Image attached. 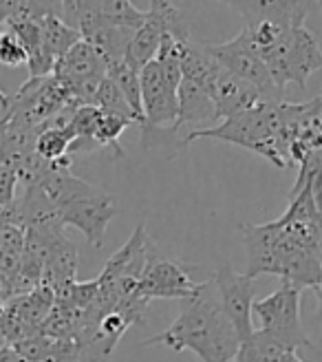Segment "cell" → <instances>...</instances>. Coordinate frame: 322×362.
Returning <instances> with one entry per match:
<instances>
[{"label":"cell","mask_w":322,"mask_h":362,"mask_svg":"<svg viewBox=\"0 0 322 362\" xmlns=\"http://www.w3.org/2000/svg\"><path fill=\"white\" fill-rule=\"evenodd\" d=\"M214 285L219 292V305L232 327L237 332L239 342H245L252 336V305H254V281L245 272H237L229 263L219 265L214 274Z\"/></svg>","instance_id":"11"},{"label":"cell","mask_w":322,"mask_h":362,"mask_svg":"<svg viewBox=\"0 0 322 362\" xmlns=\"http://www.w3.org/2000/svg\"><path fill=\"white\" fill-rule=\"evenodd\" d=\"M210 283H196L190 276V269L184 263H177L166 259L157 250L155 243L148 247L146 267L141 272V279L137 283L135 294L141 300H155V298H184L192 300L203 294Z\"/></svg>","instance_id":"7"},{"label":"cell","mask_w":322,"mask_h":362,"mask_svg":"<svg viewBox=\"0 0 322 362\" xmlns=\"http://www.w3.org/2000/svg\"><path fill=\"white\" fill-rule=\"evenodd\" d=\"M274 362H305L302 358H298V354L296 351H285L282 356H278Z\"/></svg>","instance_id":"26"},{"label":"cell","mask_w":322,"mask_h":362,"mask_svg":"<svg viewBox=\"0 0 322 362\" xmlns=\"http://www.w3.org/2000/svg\"><path fill=\"white\" fill-rule=\"evenodd\" d=\"M166 33L172 35H190L184 16L174 7V3H161V0H153L150 7L146 9L144 23L133 33L129 51H126V62L141 71L148 62L155 60L159 45L164 40Z\"/></svg>","instance_id":"10"},{"label":"cell","mask_w":322,"mask_h":362,"mask_svg":"<svg viewBox=\"0 0 322 362\" xmlns=\"http://www.w3.org/2000/svg\"><path fill=\"white\" fill-rule=\"evenodd\" d=\"M51 76L66 88L78 106H93L95 90L106 76V62L91 45L80 40L56 62Z\"/></svg>","instance_id":"8"},{"label":"cell","mask_w":322,"mask_h":362,"mask_svg":"<svg viewBox=\"0 0 322 362\" xmlns=\"http://www.w3.org/2000/svg\"><path fill=\"white\" fill-rule=\"evenodd\" d=\"M7 104H9V95H5V90L0 88V106L7 108Z\"/></svg>","instance_id":"28"},{"label":"cell","mask_w":322,"mask_h":362,"mask_svg":"<svg viewBox=\"0 0 322 362\" xmlns=\"http://www.w3.org/2000/svg\"><path fill=\"white\" fill-rule=\"evenodd\" d=\"M217 108L210 102L205 88L201 84H194L190 80H181L177 88V122H174V133L181 126H199L217 122Z\"/></svg>","instance_id":"16"},{"label":"cell","mask_w":322,"mask_h":362,"mask_svg":"<svg viewBox=\"0 0 322 362\" xmlns=\"http://www.w3.org/2000/svg\"><path fill=\"white\" fill-rule=\"evenodd\" d=\"M300 289L282 281L274 294L254 300L252 305V310L261 318V329L274 336L292 351L314 347L300 322Z\"/></svg>","instance_id":"5"},{"label":"cell","mask_w":322,"mask_h":362,"mask_svg":"<svg viewBox=\"0 0 322 362\" xmlns=\"http://www.w3.org/2000/svg\"><path fill=\"white\" fill-rule=\"evenodd\" d=\"M78 247L71 243L64 234L53 241L51 250H49V257L44 263V274H42V283L51 289H56L64 283L76 281L78 276Z\"/></svg>","instance_id":"17"},{"label":"cell","mask_w":322,"mask_h":362,"mask_svg":"<svg viewBox=\"0 0 322 362\" xmlns=\"http://www.w3.org/2000/svg\"><path fill=\"white\" fill-rule=\"evenodd\" d=\"M93 9L102 23L131 31H137L146 18V11L137 9L133 3H126V0H93Z\"/></svg>","instance_id":"22"},{"label":"cell","mask_w":322,"mask_h":362,"mask_svg":"<svg viewBox=\"0 0 322 362\" xmlns=\"http://www.w3.org/2000/svg\"><path fill=\"white\" fill-rule=\"evenodd\" d=\"M53 303H56V294H53V289L47 285H38V287L29 289V292L7 300L11 310L38 332H40V325L44 322V318L49 316Z\"/></svg>","instance_id":"18"},{"label":"cell","mask_w":322,"mask_h":362,"mask_svg":"<svg viewBox=\"0 0 322 362\" xmlns=\"http://www.w3.org/2000/svg\"><path fill=\"white\" fill-rule=\"evenodd\" d=\"M60 210H62V226L80 230L88 245L100 250L104 245L106 228H109L113 216L117 214V199L113 194L100 192L95 197L71 202Z\"/></svg>","instance_id":"12"},{"label":"cell","mask_w":322,"mask_h":362,"mask_svg":"<svg viewBox=\"0 0 322 362\" xmlns=\"http://www.w3.org/2000/svg\"><path fill=\"white\" fill-rule=\"evenodd\" d=\"M31 186L40 188L58 208H64L71 202L78 199L95 197L102 190L86 184L84 179L71 173V161H58V164H47V168L40 173V177L33 181Z\"/></svg>","instance_id":"14"},{"label":"cell","mask_w":322,"mask_h":362,"mask_svg":"<svg viewBox=\"0 0 322 362\" xmlns=\"http://www.w3.org/2000/svg\"><path fill=\"white\" fill-rule=\"evenodd\" d=\"M311 3H239L243 16L241 35L252 51L263 60L267 51H272L294 27L305 25Z\"/></svg>","instance_id":"3"},{"label":"cell","mask_w":322,"mask_h":362,"mask_svg":"<svg viewBox=\"0 0 322 362\" xmlns=\"http://www.w3.org/2000/svg\"><path fill=\"white\" fill-rule=\"evenodd\" d=\"M276 106L258 102L256 106L223 119L221 124L212 126V129H194L188 133V137H184L181 146H188V144L196 139L227 141L265 157L276 168H290L287 153H285V146L278 137Z\"/></svg>","instance_id":"2"},{"label":"cell","mask_w":322,"mask_h":362,"mask_svg":"<svg viewBox=\"0 0 322 362\" xmlns=\"http://www.w3.org/2000/svg\"><path fill=\"white\" fill-rule=\"evenodd\" d=\"M272 82L285 90L287 84L305 88L309 76L322 69V51L318 38L305 27H294L285 38L263 56Z\"/></svg>","instance_id":"4"},{"label":"cell","mask_w":322,"mask_h":362,"mask_svg":"<svg viewBox=\"0 0 322 362\" xmlns=\"http://www.w3.org/2000/svg\"><path fill=\"white\" fill-rule=\"evenodd\" d=\"M241 230H243V241L247 247L245 274L252 281L261 274H278L280 276L287 261L296 255V252L305 250L285 232V228L276 219L270 223H254V226L247 223Z\"/></svg>","instance_id":"6"},{"label":"cell","mask_w":322,"mask_h":362,"mask_svg":"<svg viewBox=\"0 0 322 362\" xmlns=\"http://www.w3.org/2000/svg\"><path fill=\"white\" fill-rule=\"evenodd\" d=\"M9 9H11V3H0V25H5V21L9 18Z\"/></svg>","instance_id":"27"},{"label":"cell","mask_w":322,"mask_h":362,"mask_svg":"<svg viewBox=\"0 0 322 362\" xmlns=\"http://www.w3.org/2000/svg\"><path fill=\"white\" fill-rule=\"evenodd\" d=\"M40 25V42H42V49L49 53L53 60H60L64 53L78 45L82 38H80V31L68 27L58 13L53 16H47L38 23Z\"/></svg>","instance_id":"19"},{"label":"cell","mask_w":322,"mask_h":362,"mask_svg":"<svg viewBox=\"0 0 322 362\" xmlns=\"http://www.w3.org/2000/svg\"><path fill=\"white\" fill-rule=\"evenodd\" d=\"M106 78H109L117 90L124 95V100L129 102V106L133 108V113L144 122L141 117V90H139V71L133 69L126 58L124 60H113L106 64Z\"/></svg>","instance_id":"20"},{"label":"cell","mask_w":322,"mask_h":362,"mask_svg":"<svg viewBox=\"0 0 322 362\" xmlns=\"http://www.w3.org/2000/svg\"><path fill=\"white\" fill-rule=\"evenodd\" d=\"M157 345L170 347L172 351L190 349L201 362H229L239 354L241 342L214 296V287L208 285L203 294L188 300L186 310L168 329L141 342V347Z\"/></svg>","instance_id":"1"},{"label":"cell","mask_w":322,"mask_h":362,"mask_svg":"<svg viewBox=\"0 0 322 362\" xmlns=\"http://www.w3.org/2000/svg\"><path fill=\"white\" fill-rule=\"evenodd\" d=\"M0 64L11 66V69L27 64V53L20 40H18L13 31H9L7 27L0 31Z\"/></svg>","instance_id":"24"},{"label":"cell","mask_w":322,"mask_h":362,"mask_svg":"<svg viewBox=\"0 0 322 362\" xmlns=\"http://www.w3.org/2000/svg\"><path fill=\"white\" fill-rule=\"evenodd\" d=\"M71 139H73V135L68 133V129H60V126H53V124H42L38 129V135H35L33 151L40 159L49 161V164L71 161L66 157Z\"/></svg>","instance_id":"21"},{"label":"cell","mask_w":322,"mask_h":362,"mask_svg":"<svg viewBox=\"0 0 322 362\" xmlns=\"http://www.w3.org/2000/svg\"><path fill=\"white\" fill-rule=\"evenodd\" d=\"M205 93L210 102L214 104V108H217L219 119L239 115L261 102V95L254 86H249L241 78L232 76L221 64L214 69V74L208 78Z\"/></svg>","instance_id":"13"},{"label":"cell","mask_w":322,"mask_h":362,"mask_svg":"<svg viewBox=\"0 0 322 362\" xmlns=\"http://www.w3.org/2000/svg\"><path fill=\"white\" fill-rule=\"evenodd\" d=\"M229 362H243V360H241V358H237V356H234V358H232V360H229Z\"/></svg>","instance_id":"29"},{"label":"cell","mask_w":322,"mask_h":362,"mask_svg":"<svg viewBox=\"0 0 322 362\" xmlns=\"http://www.w3.org/2000/svg\"><path fill=\"white\" fill-rule=\"evenodd\" d=\"M205 51L225 71H229L232 76H237L243 82H247L249 86H254L261 95V102L274 104V106L282 102V90L272 82L270 74H267L265 62L252 51V47L245 42V38L241 33L227 42L205 45Z\"/></svg>","instance_id":"9"},{"label":"cell","mask_w":322,"mask_h":362,"mask_svg":"<svg viewBox=\"0 0 322 362\" xmlns=\"http://www.w3.org/2000/svg\"><path fill=\"white\" fill-rule=\"evenodd\" d=\"M93 106L104 115L119 117V119L129 122V124H139L141 126V119L133 113V108L129 106V102L124 100V95L117 90V86L106 76H104V80L100 82V86L95 90Z\"/></svg>","instance_id":"23"},{"label":"cell","mask_w":322,"mask_h":362,"mask_svg":"<svg viewBox=\"0 0 322 362\" xmlns=\"http://www.w3.org/2000/svg\"><path fill=\"white\" fill-rule=\"evenodd\" d=\"M18 177L9 166L0 164V208H9L16 202Z\"/></svg>","instance_id":"25"},{"label":"cell","mask_w":322,"mask_h":362,"mask_svg":"<svg viewBox=\"0 0 322 362\" xmlns=\"http://www.w3.org/2000/svg\"><path fill=\"white\" fill-rule=\"evenodd\" d=\"M16 210L25 230H38L62 234V210L51 202V199L35 186H25V197L16 199Z\"/></svg>","instance_id":"15"}]
</instances>
